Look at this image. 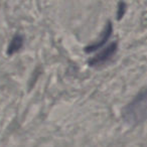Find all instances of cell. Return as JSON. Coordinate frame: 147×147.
Masks as SVG:
<instances>
[{
    "label": "cell",
    "mask_w": 147,
    "mask_h": 147,
    "mask_svg": "<svg viewBox=\"0 0 147 147\" xmlns=\"http://www.w3.org/2000/svg\"><path fill=\"white\" fill-rule=\"evenodd\" d=\"M23 42H24V38L21 34H15L14 36L11 38L10 43H9L8 47H7V55H12L15 53L19 51L22 47Z\"/></svg>",
    "instance_id": "4"
},
{
    "label": "cell",
    "mask_w": 147,
    "mask_h": 147,
    "mask_svg": "<svg viewBox=\"0 0 147 147\" xmlns=\"http://www.w3.org/2000/svg\"><path fill=\"white\" fill-rule=\"evenodd\" d=\"M112 32H113V25H112V23H111V21H109V22L107 23L106 26H105L104 30H103V33H102V35H101L100 39H99L97 42H95V43H93V45L87 47L86 49H85V51L88 53H93V51H98L99 49H101L102 47H104L105 43L107 42V40L110 38Z\"/></svg>",
    "instance_id": "3"
},
{
    "label": "cell",
    "mask_w": 147,
    "mask_h": 147,
    "mask_svg": "<svg viewBox=\"0 0 147 147\" xmlns=\"http://www.w3.org/2000/svg\"><path fill=\"white\" fill-rule=\"evenodd\" d=\"M122 118L131 126H137L147 120V87L123 109Z\"/></svg>",
    "instance_id": "1"
},
{
    "label": "cell",
    "mask_w": 147,
    "mask_h": 147,
    "mask_svg": "<svg viewBox=\"0 0 147 147\" xmlns=\"http://www.w3.org/2000/svg\"><path fill=\"white\" fill-rule=\"evenodd\" d=\"M117 49H118V43L112 42L111 45H109L106 49H103L101 53H99L98 55L93 57L92 59L89 61V65H90L91 67H97V65H103V63H107V61L116 53Z\"/></svg>",
    "instance_id": "2"
},
{
    "label": "cell",
    "mask_w": 147,
    "mask_h": 147,
    "mask_svg": "<svg viewBox=\"0 0 147 147\" xmlns=\"http://www.w3.org/2000/svg\"><path fill=\"white\" fill-rule=\"evenodd\" d=\"M125 10H126V4L124 2H119L118 4V11H117V18L120 20L124 16Z\"/></svg>",
    "instance_id": "5"
}]
</instances>
